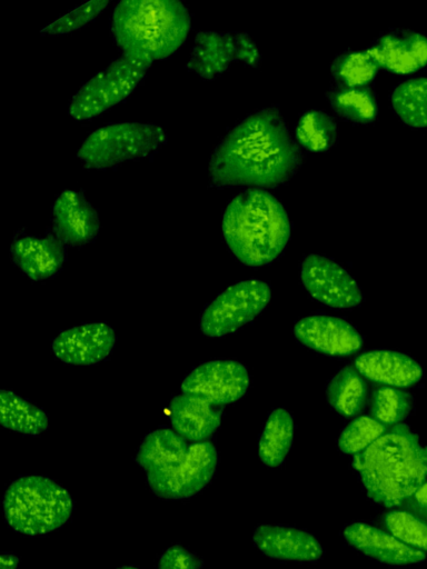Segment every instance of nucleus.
I'll use <instances>...</instances> for the list:
<instances>
[{
    "mask_svg": "<svg viewBox=\"0 0 427 569\" xmlns=\"http://www.w3.org/2000/svg\"><path fill=\"white\" fill-rule=\"evenodd\" d=\"M327 99L336 114L354 123H370L378 114L376 94L368 87L349 88L336 84L327 92Z\"/></svg>",
    "mask_w": 427,
    "mask_h": 569,
    "instance_id": "a878e982",
    "label": "nucleus"
},
{
    "mask_svg": "<svg viewBox=\"0 0 427 569\" xmlns=\"http://www.w3.org/2000/svg\"><path fill=\"white\" fill-rule=\"evenodd\" d=\"M116 340L107 322H87L59 332L51 342V350L64 363L92 366L111 353Z\"/></svg>",
    "mask_w": 427,
    "mask_h": 569,
    "instance_id": "4468645a",
    "label": "nucleus"
},
{
    "mask_svg": "<svg viewBox=\"0 0 427 569\" xmlns=\"http://www.w3.org/2000/svg\"><path fill=\"white\" fill-rule=\"evenodd\" d=\"M116 569H140V568L135 567V566H122V567H119V568H116Z\"/></svg>",
    "mask_w": 427,
    "mask_h": 569,
    "instance_id": "4c0bfd02",
    "label": "nucleus"
},
{
    "mask_svg": "<svg viewBox=\"0 0 427 569\" xmlns=\"http://www.w3.org/2000/svg\"><path fill=\"white\" fill-rule=\"evenodd\" d=\"M383 525L407 546L427 553V519L400 508L387 512Z\"/></svg>",
    "mask_w": 427,
    "mask_h": 569,
    "instance_id": "c756f323",
    "label": "nucleus"
},
{
    "mask_svg": "<svg viewBox=\"0 0 427 569\" xmlns=\"http://www.w3.org/2000/svg\"><path fill=\"white\" fill-rule=\"evenodd\" d=\"M330 69L338 86L361 88L374 80L380 68L367 50H347L335 58Z\"/></svg>",
    "mask_w": 427,
    "mask_h": 569,
    "instance_id": "c85d7f7f",
    "label": "nucleus"
},
{
    "mask_svg": "<svg viewBox=\"0 0 427 569\" xmlns=\"http://www.w3.org/2000/svg\"><path fill=\"white\" fill-rule=\"evenodd\" d=\"M300 281L315 300L335 309L354 308L363 301V293L352 276L324 256L309 254L302 260Z\"/></svg>",
    "mask_w": 427,
    "mask_h": 569,
    "instance_id": "9b49d317",
    "label": "nucleus"
},
{
    "mask_svg": "<svg viewBox=\"0 0 427 569\" xmlns=\"http://www.w3.org/2000/svg\"><path fill=\"white\" fill-rule=\"evenodd\" d=\"M249 387L246 367L230 359H218L195 367L182 380L183 395L200 397L219 407L236 402Z\"/></svg>",
    "mask_w": 427,
    "mask_h": 569,
    "instance_id": "9d476101",
    "label": "nucleus"
},
{
    "mask_svg": "<svg viewBox=\"0 0 427 569\" xmlns=\"http://www.w3.org/2000/svg\"><path fill=\"white\" fill-rule=\"evenodd\" d=\"M292 436L291 415L281 408L271 411L259 438L258 453L261 462L270 468L279 467L289 452Z\"/></svg>",
    "mask_w": 427,
    "mask_h": 569,
    "instance_id": "393cba45",
    "label": "nucleus"
},
{
    "mask_svg": "<svg viewBox=\"0 0 427 569\" xmlns=\"http://www.w3.org/2000/svg\"><path fill=\"white\" fill-rule=\"evenodd\" d=\"M13 263L33 281L56 276L67 258L66 246L53 236H22L10 248Z\"/></svg>",
    "mask_w": 427,
    "mask_h": 569,
    "instance_id": "a211bd4d",
    "label": "nucleus"
},
{
    "mask_svg": "<svg viewBox=\"0 0 427 569\" xmlns=\"http://www.w3.org/2000/svg\"><path fill=\"white\" fill-rule=\"evenodd\" d=\"M326 393L329 405L340 416L349 418L364 409L368 398V387L356 367L346 366L330 379Z\"/></svg>",
    "mask_w": 427,
    "mask_h": 569,
    "instance_id": "b1692460",
    "label": "nucleus"
},
{
    "mask_svg": "<svg viewBox=\"0 0 427 569\" xmlns=\"http://www.w3.org/2000/svg\"><path fill=\"white\" fill-rule=\"evenodd\" d=\"M296 141L311 152H325L337 140V126L334 119L322 110L304 112L296 126Z\"/></svg>",
    "mask_w": 427,
    "mask_h": 569,
    "instance_id": "cd10ccee",
    "label": "nucleus"
},
{
    "mask_svg": "<svg viewBox=\"0 0 427 569\" xmlns=\"http://www.w3.org/2000/svg\"><path fill=\"white\" fill-rule=\"evenodd\" d=\"M294 336L302 346L330 357L354 355L363 346V338L355 327L327 313L301 318L294 327Z\"/></svg>",
    "mask_w": 427,
    "mask_h": 569,
    "instance_id": "f8f14e48",
    "label": "nucleus"
},
{
    "mask_svg": "<svg viewBox=\"0 0 427 569\" xmlns=\"http://www.w3.org/2000/svg\"><path fill=\"white\" fill-rule=\"evenodd\" d=\"M150 67L121 54L80 87L70 101L69 116L87 121L121 103L138 88Z\"/></svg>",
    "mask_w": 427,
    "mask_h": 569,
    "instance_id": "0eeeda50",
    "label": "nucleus"
},
{
    "mask_svg": "<svg viewBox=\"0 0 427 569\" xmlns=\"http://www.w3.org/2000/svg\"><path fill=\"white\" fill-rule=\"evenodd\" d=\"M391 106L406 126L427 128V77L400 82L391 93Z\"/></svg>",
    "mask_w": 427,
    "mask_h": 569,
    "instance_id": "bb28decb",
    "label": "nucleus"
},
{
    "mask_svg": "<svg viewBox=\"0 0 427 569\" xmlns=\"http://www.w3.org/2000/svg\"><path fill=\"white\" fill-rule=\"evenodd\" d=\"M166 141L163 128L153 123H109L83 140L78 158L89 169L106 170L126 161L149 158Z\"/></svg>",
    "mask_w": 427,
    "mask_h": 569,
    "instance_id": "423d86ee",
    "label": "nucleus"
},
{
    "mask_svg": "<svg viewBox=\"0 0 427 569\" xmlns=\"http://www.w3.org/2000/svg\"><path fill=\"white\" fill-rule=\"evenodd\" d=\"M355 367L364 378L388 387H409L423 377V369L415 359L394 350L364 352L356 358Z\"/></svg>",
    "mask_w": 427,
    "mask_h": 569,
    "instance_id": "6ab92c4d",
    "label": "nucleus"
},
{
    "mask_svg": "<svg viewBox=\"0 0 427 569\" xmlns=\"http://www.w3.org/2000/svg\"><path fill=\"white\" fill-rule=\"evenodd\" d=\"M169 412L173 430L191 442L207 441L221 422V410L196 396H176L170 401Z\"/></svg>",
    "mask_w": 427,
    "mask_h": 569,
    "instance_id": "aec40b11",
    "label": "nucleus"
},
{
    "mask_svg": "<svg viewBox=\"0 0 427 569\" xmlns=\"http://www.w3.org/2000/svg\"><path fill=\"white\" fill-rule=\"evenodd\" d=\"M108 6L106 0L88 1L59 17L41 30L44 36H62L73 32L93 21Z\"/></svg>",
    "mask_w": 427,
    "mask_h": 569,
    "instance_id": "473e14b6",
    "label": "nucleus"
},
{
    "mask_svg": "<svg viewBox=\"0 0 427 569\" xmlns=\"http://www.w3.org/2000/svg\"><path fill=\"white\" fill-rule=\"evenodd\" d=\"M345 540L361 553L394 566L418 563L427 553L414 549L385 529L368 523H351L344 530Z\"/></svg>",
    "mask_w": 427,
    "mask_h": 569,
    "instance_id": "f3484780",
    "label": "nucleus"
},
{
    "mask_svg": "<svg viewBox=\"0 0 427 569\" xmlns=\"http://www.w3.org/2000/svg\"><path fill=\"white\" fill-rule=\"evenodd\" d=\"M367 51L379 68L407 74L427 64V37L413 30H391L379 36Z\"/></svg>",
    "mask_w": 427,
    "mask_h": 569,
    "instance_id": "2eb2a0df",
    "label": "nucleus"
},
{
    "mask_svg": "<svg viewBox=\"0 0 427 569\" xmlns=\"http://www.w3.org/2000/svg\"><path fill=\"white\" fill-rule=\"evenodd\" d=\"M352 466L367 496L386 508L401 507L427 480V446L405 425L388 427L354 456Z\"/></svg>",
    "mask_w": 427,
    "mask_h": 569,
    "instance_id": "f03ea898",
    "label": "nucleus"
},
{
    "mask_svg": "<svg viewBox=\"0 0 427 569\" xmlns=\"http://www.w3.org/2000/svg\"><path fill=\"white\" fill-rule=\"evenodd\" d=\"M201 561L182 546H171L159 558L158 569H200Z\"/></svg>",
    "mask_w": 427,
    "mask_h": 569,
    "instance_id": "72a5a7b5",
    "label": "nucleus"
},
{
    "mask_svg": "<svg viewBox=\"0 0 427 569\" xmlns=\"http://www.w3.org/2000/svg\"><path fill=\"white\" fill-rule=\"evenodd\" d=\"M236 61L234 32L199 31L187 69L205 80H212Z\"/></svg>",
    "mask_w": 427,
    "mask_h": 569,
    "instance_id": "412c9836",
    "label": "nucleus"
},
{
    "mask_svg": "<svg viewBox=\"0 0 427 569\" xmlns=\"http://www.w3.org/2000/svg\"><path fill=\"white\" fill-rule=\"evenodd\" d=\"M52 236L66 247H82L92 242L100 229L96 209L78 190H64L51 208Z\"/></svg>",
    "mask_w": 427,
    "mask_h": 569,
    "instance_id": "ddd939ff",
    "label": "nucleus"
},
{
    "mask_svg": "<svg viewBox=\"0 0 427 569\" xmlns=\"http://www.w3.org/2000/svg\"><path fill=\"white\" fill-rule=\"evenodd\" d=\"M388 427L370 416H360L349 422L338 438L341 452L357 455L375 442Z\"/></svg>",
    "mask_w": 427,
    "mask_h": 569,
    "instance_id": "2f4dec72",
    "label": "nucleus"
},
{
    "mask_svg": "<svg viewBox=\"0 0 427 569\" xmlns=\"http://www.w3.org/2000/svg\"><path fill=\"white\" fill-rule=\"evenodd\" d=\"M410 409V396L395 387L378 388L370 398V413L385 427L399 425L407 418Z\"/></svg>",
    "mask_w": 427,
    "mask_h": 569,
    "instance_id": "7c9ffc66",
    "label": "nucleus"
},
{
    "mask_svg": "<svg viewBox=\"0 0 427 569\" xmlns=\"http://www.w3.org/2000/svg\"><path fill=\"white\" fill-rule=\"evenodd\" d=\"M400 508L427 519V480L408 497Z\"/></svg>",
    "mask_w": 427,
    "mask_h": 569,
    "instance_id": "c9c22d12",
    "label": "nucleus"
},
{
    "mask_svg": "<svg viewBox=\"0 0 427 569\" xmlns=\"http://www.w3.org/2000/svg\"><path fill=\"white\" fill-rule=\"evenodd\" d=\"M252 541L264 555L279 560L314 562L324 553L321 543L311 533L288 526H258Z\"/></svg>",
    "mask_w": 427,
    "mask_h": 569,
    "instance_id": "dca6fc26",
    "label": "nucleus"
},
{
    "mask_svg": "<svg viewBox=\"0 0 427 569\" xmlns=\"http://www.w3.org/2000/svg\"><path fill=\"white\" fill-rule=\"evenodd\" d=\"M301 164V153L278 108L250 113L236 123L215 148L208 166L218 188H276Z\"/></svg>",
    "mask_w": 427,
    "mask_h": 569,
    "instance_id": "f257e3e1",
    "label": "nucleus"
},
{
    "mask_svg": "<svg viewBox=\"0 0 427 569\" xmlns=\"http://www.w3.org/2000/svg\"><path fill=\"white\" fill-rule=\"evenodd\" d=\"M0 422L6 429L27 436H38L49 427L43 409L11 390L0 391Z\"/></svg>",
    "mask_w": 427,
    "mask_h": 569,
    "instance_id": "5701e85b",
    "label": "nucleus"
},
{
    "mask_svg": "<svg viewBox=\"0 0 427 569\" xmlns=\"http://www.w3.org/2000/svg\"><path fill=\"white\" fill-rule=\"evenodd\" d=\"M221 229L235 258L254 268L276 260L290 239L285 208L270 192L258 188L245 190L229 201Z\"/></svg>",
    "mask_w": 427,
    "mask_h": 569,
    "instance_id": "20e7f679",
    "label": "nucleus"
},
{
    "mask_svg": "<svg viewBox=\"0 0 427 569\" xmlns=\"http://www.w3.org/2000/svg\"><path fill=\"white\" fill-rule=\"evenodd\" d=\"M270 287L258 279L229 286L203 309L199 327L210 338L234 333L255 319L269 303Z\"/></svg>",
    "mask_w": 427,
    "mask_h": 569,
    "instance_id": "6e6552de",
    "label": "nucleus"
},
{
    "mask_svg": "<svg viewBox=\"0 0 427 569\" xmlns=\"http://www.w3.org/2000/svg\"><path fill=\"white\" fill-rule=\"evenodd\" d=\"M19 558L11 552H3L0 558V569H18Z\"/></svg>",
    "mask_w": 427,
    "mask_h": 569,
    "instance_id": "e433bc0d",
    "label": "nucleus"
},
{
    "mask_svg": "<svg viewBox=\"0 0 427 569\" xmlns=\"http://www.w3.org/2000/svg\"><path fill=\"white\" fill-rule=\"evenodd\" d=\"M110 30L122 54L151 66L181 48L191 18L180 1L123 0L112 11Z\"/></svg>",
    "mask_w": 427,
    "mask_h": 569,
    "instance_id": "7ed1b4c3",
    "label": "nucleus"
},
{
    "mask_svg": "<svg viewBox=\"0 0 427 569\" xmlns=\"http://www.w3.org/2000/svg\"><path fill=\"white\" fill-rule=\"evenodd\" d=\"M189 445L175 430L162 427L149 432L138 448L137 463L147 472H158L180 462Z\"/></svg>",
    "mask_w": 427,
    "mask_h": 569,
    "instance_id": "4be33fe9",
    "label": "nucleus"
},
{
    "mask_svg": "<svg viewBox=\"0 0 427 569\" xmlns=\"http://www.w3.org/2000/svg\"><path fill=\"white\" fill-rule=\"evenodd\" d=\"M236 43V61L258 68L261 62L260 52L248 33L234 32Z\"/></svg>",
    "mask_w": 427,
    "mask_h": 569,
    "instance_id": "f704fd0d",
    "label": "nucleus"
},
{
    "mask_svg": "<svg viewBox=\"0 0 427 569\" xmlns=\"http://www.w3.org/2000/svg\"><path fill=\"white\" fill-rule=\"evenodd\" d=\"M217 465V450L210 441L192 442L180 462L166 470L147 473V482L159 498L187 499L210 482Z\"/></svg>",
    "mask_w": 427,
    "mask_h": 569,
    "instance_id": "1a4fd4ad",
    "label": "nucleus"
},
{
    "mask_svg": "<svg viewBox=\"0 0 427 569\" xmlns=\"http://www.w3.org/2000/svg\"><path fill=\"white\" fill-rule=\"evenodd\" d=\"M2 507L11 529L26 536H42L58 530L70 519L73 500L48 477L22 476L7 488Z\"/></svg>",
    "mask_w": 427,
    "mask_h": 569,
    "instance_id": "39448f33",
    "label": "nucleus"
}]
</instances>
